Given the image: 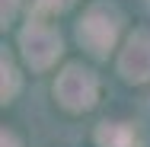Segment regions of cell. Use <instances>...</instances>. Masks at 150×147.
<instances>
[{"label": "cell", "mask_w": 150, "mask_h": 147, "mask_svg": "<svg viewBox=\"0 0 150 147\" xmlns=\"http://www.w3.org/2000/svg\"><path fill=\"white\" fill-rule=\"evenodd\" d=\"M96 144L99 147H134V131L125 121H99Z\"/></svg>", "instance_id": "5b68a950"}, {"label": "cell", "mask_w": 150, "mask_h": 147, "mask_svg": "<svg viewBox=\"0 0 150 147\" xmlns=\"http://www.w3.org/2000/svg\"><path fill=\"white\" fill-rule=\"evenodd\" d=\"M54 96H58V102L64 109H70V112H86V109L96 106V99H99V80H96V74H93L90 67H83V64H67L58 74V80H54Z\"/></svg>", "instance_id": "7a4b0ae2"}, {"label": "cell", "mask_w": 150, "mask_h": 147, "mask_svg": "<svg viewBox=\"0 0 150 147\" xmlns=\"http://www.w3.org/2000/svg\"><path fill=\"white\" fill-rule=\"evenodd\" d=\"M0 74H3V87H0V96H3V102H13V96L19 93V74H16V64L3 55L0 61Z\"/></svg>", "instance_id": "8992f818"}, {"label": "cell", "mask_w": 150, "mask_h": 147, "mask_svg": "<svg viewBox=\"0 0 150 147\" xmlns=\"http://www.w3.org/2000/svg\"><path fill=\"white\" fill-rule=\"evenodd\" d=\"M16 10H19V0H3V10H0V19H3V26H6V23H13Z\"/></svg>", "instance_id": "52a82bcc"}, {"label": "cell", "mask_w": 150, "mask_h": 147, "mask_svg": "<svg viewBox=\"0 0 150 147\" xmlns=\"http://www.w3.org/2000/svg\"><path fill=\"white\" fill-rule=\"evenodd\" d=\"M19 48H23V58H26V64L32 70H45L61 55V35L48 23L32 19L29 26L19 32Z\"/></svg>", "instance_id": "3957f363"}, {"label": "cell", "mask_w": 150, "mask_h": 147, "mask_svg": "<svg viewBox=\"0 0 150 147\" xmlns=\"http://www.w3.org/2000/svg\"><path fill=\"white\" fill-rule=\"evenodd\" d=\"M0 144H3V147H19V141H16V134H13V131H6V128H3V134H0Z\"/></svg>", "instance_id": "9c48e42d"}, {"label": "cell", "mask_w": 150, "mask_h": 147, "mask_svg": "<svg viewBox=\"0 0 150 147\" xmlns=\"http://www.w3.org/2000/svg\"><path fill=\"white\" fill-rule=\"evenodd\" d=\"M118 74L128 83L150 80V32H134L118 55Z\"/></svg>", "instance_id": "277c9868"}, {"label": "cell", "mask_w": 150, "mask_h": 147, "mask_svg": "<svg viewBox=\"0 0 150 147\" xmlns=\"http://www.w3.org/2000/svg\"><path fill=\"white\" fill-rule=\"evenodd\" d=\"M118 29H121L118 10H112L105 3H96L83 13L80 26H77V38L93 58H105L118 42Z\"/></svg>", "instance_id": "6da1fadb"}, {"label": "cell", "mask_w": 150, "mask_h": 147, "mask_svg": "<svg viewBox=\"0 0 150 147\" xmlns=\"http://www.w3.org/2000/svg\"><path fill=\"white\" fill-rule=\"evenodd\" d=\"M74 0H38V6L42 10H51V13H61V10H67Z\"/></svg>", "instance_id": "ba28073f"}]
</instances>
